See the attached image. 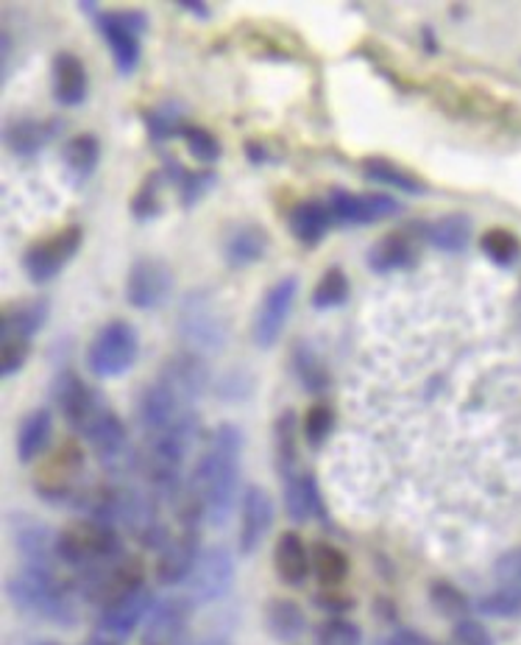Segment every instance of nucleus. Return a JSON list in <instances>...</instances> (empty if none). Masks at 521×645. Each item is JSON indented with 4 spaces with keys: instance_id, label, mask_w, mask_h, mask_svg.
<instances>
[{
    "instance_id": "obj_1",
    "label": "nucleus",
    "mask_w": 521,
    "mask_h": 645,
    "mask_svg": "<svg viewBox=\"0 0 521 645\" xmlns=\"http://www.w3.org/2000/svg\"><path fill=\"white\" fill-rule=\"evenodd\" d=\"M240 458H243V433L223 422L213 430L202 462L195 467L187 489L202 500L204 514L213 525H223L238 503Z\"/></svg>"
},
{
    "instance_id": "obj_2",
    "label": "nucleus",
    "mask_w": 521,
    "mask_h": 645,
    "mask_svg": "<svg viewBox=\"0 0 521 645\" xmlns=\"http://www.w3.org/2000/svg\"><path fill=\"white\" fill-rule=\"evenodd\" d=\"M7 593L20 612L37 614L57 626H73L78 620L76 595L53 573V568L28 564L9 578Z\"/></svg>"
},
{
    "instance_id": "obj_3",
    "label": "nucleus",
    "mask_w": 521,
    "mask_h": 645,
    "mask_svg": "<svg viewBox=\"0 0 521 645\" xmlns=\"http://www.w3.org/2000/svg\"><path fill=\"white\" fill-rule=\"evenodd\" d=\"M59 559L78 573L98 570L104 564H112L123 559V539L114 531L112 525L98 523V519H76L70 523L57 537Z\"/></svg>"
},
{
    "instance_id": "obj_4",
    "label": "nucleus",
    "mask_w": 521,
    "mask_h": 645,
    "mask_svg": "<svg viewBox=\"0 0 521 645\" xmlns=\"http://www.w3.org/2000/svg\"><path fill=\"white\" fill-rule=\"evenodd\" d=\"M179 333L190 353H218L229 336V324L220 304L207 291H190L179 310Z\"/></svg>"
},
{
    "instance_id": "obj_5",
    "label": "nucleus",
    "mask_w": 521,
    "mask_h": 645,
    "mask_svg": "<svg viewBox=\"0 0 521 645\" xmlns=\"http://www.w3.org/2000/svg\"><path fill=\"white\" fill-rule=\"evenodd\" d=\"M140 355L137 330L123 319L104 324L89 344V369L98 378H120L134 367Z\"/></svg>"
},
{
    "instance_id": "obj_6",
    "label": "nucleus",
    "mask_w": 521,
    "mask_h": 645,
    "mask_svg": "<svg viewBox=\"0 0 521 645\" xmlns=\"http://www.w3.org/2000/svg\"><path fill=\"white\" fill-rule=\"evenodd\" d=\"M154 607H157L154 593L143 584V587L132 589L129 595L101 609V618H98L93 637L107 640L112 645H123L140 626H145V620H148Z\"/></svg>"
},
{
    "instance_id": "obj_7",
    "label": "nucleus",
    "mask_w": 521,
    "mask_h": 645,
    "mask_svg": "<svg viewBox=\"0 0 521 645\" xmlns=\"http://www.w3.org/2000/svg\"><path fill=\"white\" fill-rule=\"evenodd\" d=\"M143 587V564L137 559H118L112 564H104L98 570H87V573H78V593L87 601L101 604L109 607L118 598L129 595L132 589Z\"/></svg>"
},
{
    "instance_id": "obj_8",
    "label": "nucleus",
    "mask_w": 521,
    "mask_h": 645,
    "mask_svg": "<svg viewBox=\"0 0 521 645\" xmlns=\"http://www.w3.org/2000/svg\"><path fill=\"white\" fill-rule=\"evenodd\" d=\"M234 582V559L227 548H204L193 576L187 578V598L193 604H215L229 593Z\"/></svg>"
},
{
    "instance_id": "obj_9",
    "label": "nucleus",
    "mask_w": 521,
    "mask_h": 645,
    "mask_svg": "<svg viewBox=\"0 0 521 645\" xmlns=\"http://www.w3.org/2000/svg\"><path fill=\"white\" fill-rule=\"evenodd\" d=\"M84 437L87 442L93 444L95 458L104 464L107 469H126L132 464L134 453H132V442H129V430L126 425L120 422V417L114 411H109L107 405H104L98 417L89 422V428L84 430Z\"/></svg>"
},
{
    "instance_id": "obj_10",
    "label": "nucleus",
    "mask_w": 521,
    "mask_h": 645,
    "mask_svg": "<svg viewBox=\"0 0 521 645\" xmlns=\"http://www.w3.org/2000/svg\"><path fill=\"white\" fill-rule=\"evenodd\" d=\"M295 294H299V279L282 277L268 288L257 308V319H254V342L257 347L268 349L282 338L284 324H288L290 313H293Z\"/></svg>"
},
{
    "instance_id": "obj_11",
    "label": "nucleus",
    "mask_w": 521,
    "mask_h": 645,
    "mask_svg": "<svg viewBox=\"0 0 521 645\" xmlns=\"http://www.w3.org/2000/svg\"><path fill=\"white\" fill-rule=\"evenodd\" d=\"M84 473V453L76 442H64L62 447L53 450L51 458L37 469V483L39 494L51 500L70 498L76 492L78 481H82Z\"/></svg>"
},
{
    "instance_id": "obj_12",
    "label": "nucleus",
    "mask_w": 521,
    "mask_h": 645,
    "mask_svg": "<svg viewBox=\"0 0 521 645\" xmlns=\"http://www.w3.org/2000/svg\"><path fill=\"white\" fill-rule=\"evenodd\" d=\"M82 247V229L78 227H64L62 232L45 238V241L34 243L26 252V272L34 283H48V279L57 277L68 260H73V254Z\"/></svg>"
},
{
    "instance_id": "obj_13",
    "label": "nucleus",
    "mask_w": 521,
    "mask_h": 645,
    "mask_svg": "<svg viewBox=\"0 0 521 645\" xmlns=\"http://www.w3.org/2000/svg\"><path fill=\"white\" fill-rule=\"evenodd\" d=\"M187 414H193V403L179 397L162 380L145 389L143 397H140V425L145 430V439L159 437L177 422H182Z\"/></svg>"
},
{
    "instance_id": "obj_14",
    "label": "nucleus",
    "mask_w": 521,
    "mask_h": 645,
    "mask_svg": "<svg viewBox=\"0 0 521 645\" xmlns=\"http://www.w3.org/2000/svg\"><path fill=\"white\" fill-rule=\"evenodd\" d=\"M173 294V274L162 260L140 258L126 279V299L140 310L162 308Z\"/></svg>"
},
{
    "instance_id": "obj_15",
    "label": "nucleus",
    "mask_w": 521,
    "mask_h": 645,
    "mask_svg": "<svg viewBox=\"0 0 521 645\" xmlns=\"http://www.w3.org/2000/svg\"><path fill=\"white\" fill-rule=\"evenodd\" d=\"M190 614L193 601L190 598H162L152 609L143 626V645H187Z\"/></svg>"
},
{
    "instance_id": "obj_16",
    "label": "nucleus",
    "mask_w": 521,
    "mask_h": 645,
    "mask_svg": "<svg viewBox=\"0 0 521 645\" xmlns=\"http://www.w3.org/2000/svg\"><path fill=\"white\" fill-rule=\"evenodd\" d=\"M98 26H101L104 37H107L109 51H112L114 64H118L120 73H132L140 64V34H143L145 28L143 14H101V17H98Z\"/></svg>"
},
{
    "instance_id": "obj_17",
    "label": "nucleus",
    "mask_w": 521,
    "mask_h": 645,
    "mask_svg": "<svg viewBox=\"0 0 521 645\" xmlns=\"http://www.w3.org/2000/svg\"><path fill=\"white\" fill-rule=\"evenodd\" d=\"M53 397H57L62 417L68 419L78 433H84V430L89 428V422H93V419L98 417V411L104 408L101 397H98L76 372L59 374L57 386H53Z\"/></svg>"
},
{
    "instance_id": "obj_18",
    "label": "nucleus",
    "mask_w": 521,
    "mask_h": 645,
    "mask_svg": "<svg viewBox=\"0 0 521 645\" xmlns=\"http://www.w3.org/2000/svg\"><path fill=\"white\" fill-rule=\"evenodd\" d=\"M274 525V503L263 487H249L240 500V553L252 557L268 537Z\"/></svg>"
},
{
    "instance_id": "obj_19",
    "label": "nucleus",
    "mask_w": 521,
    "mask_h": 645,
    "mask_svg": "<svg viewBox=\"0 0 521 645\" xmlns=\"http://www.w3.org/2000/svg\"><path fill=\"white\" fill-rule=\"evenodd\" d=\"M329 213H332V222L343 224V227H360V224H374L379 218L396 215L399 202L390 196H379V193L358 196L349 190H335L329 199Z\"/></svg>"
},
{
    "instance_id": "obj_20",
    "label": "nucleus",
    "mask_w": 521,
    "mask_h": 645,
    "mask_svg": "<svg viewBox=\"0 0 521 645\" xmlns=\"http://www.w3.org/2000/svg\"><path fill=\"white\" fill-rule=\"evenodd\" d=\"M202 557V542H198V534L195 528H184L182 534L170 537L162 545L157 559V578L165 587H173V584H182L193 576L195 564Z\"/></svg>"
},
{
    "instance_id": "obj_21",
    "label": "nucleus",
    "mask_w": 521,
    "mask_h": 645,
    "mask_svg": "<svg viewBox=\"0 0 521 645\" xmlns=\"http://www.w3.org/2000/svg\"><path fill=\"white\" fill-rule=\"evenodd\" d=\"M159 380L168 383V386L173 389L182 399L195 403V399L204 394V389H207L209 372H207V363L202 361V355L198 353H179L165 363Z\"/></svg>"
},
{
    "instance_id": "obj_22",
    "label": "nucleus",
    "mask_w": 521,
    "mask_h": 645,
    "mask_svg": "<svg viewBox=\"0 0 521 645\" xmlns=\"http://www.w3.org/2000/svg\"><path fill=\"white\" fill-rule=\"evenodd\" d=\"M274 568L288 587H302L313 570V551H307L299 534L284 531L274 548Z\"/></svg>"
},
{
    "instance_id": "obj_23",
    "label": "nucleus",
    "mask_w": 521,
    "mask_h": 645,
    "mask_svg": "<svg viewBox=\"0 0 521 645\" xmlns=\"http://www.w3.org/2000/svg\"><path fill=\"white\" fill-rule=\"evenodd\" d=\"M14 545L23 557H28L32 568H51V557H59L57 539H51V531L43 523L32 517H17L12 523Z\"/></svg>"
},
{
    "instance_id": "obj_24",
    "label": "nucleus",
    "mask_w": 521,
    "mask_h": 645,
    "mask_svg": "<svg viewBox=\"0 0 521 645\" xmlns=\"http://www.w3.org/2000/svg\"><path fill=\"white\" fill-rule=\"evenodd\" d=\"M53 95L62 107H78L87 98V70L73 53H57L53 59Z\"/></svg>"
},
{
    "instance_id": "obj_25",
    "label": "nucleus",
    "mask_w": 521,
    "mask_h": 645,
    "mask_svg": "<svg viewBox=\"0 0 521 645\" xmlns=\"http://www.w3.org/2000/svg\"><path fill=\"white\" fill-rule=\"evenodd\" d=\"M284 506L290 519L307 523L313 517H324V503H320L318 483L310 473H295L284 481Z\"/></svg>"
},
{
    "instance_id": "obj_26",
    "label": "nucleus",
    "mask_w": 521,
    "mask_h": 645,
    "mask_svg": "<svg viewBox=\"0 0 521 645\" xmlns=\"http://www.w3.org/2000/svg\"><path fill=\"white\" fill-rule=\"evenodd\" d=\"M413 263H415V243L402 232L385 235V238H379L368 252V266L371 272H377V274L399 272V268H408L413 266Z\"/></svg>"
},
{
    "instance_id": "obj_27",
    "label": "nucleus",
    "mask_w": 521,
    "mask_h": 645,
    "mask_svg": "<svg viewBox=\"0 0 521 645\" xmlns=\"http://www.w3.org/2000/svg\"><path fill=\"white\" fill-rule=\"evenodd\" d=\"M51 433H53V419L48 408H37V411L28 414L17 430L20 462L28 464L37 456H43L45 450H48V444H51Z\"/></svg>"
},
{
    "instance_id": "obj_28",
    "label": "nucleus",
    "mask_w": 521,
    "mask_h": 645,
    "mask_svg": "<svg viewBox=\"0 0 521 645\" xmlns=\"http://www.w3.org/2000/svg\"><path fill=\"white\" fill-rule=\"evenodd\" d=\"M268 243H270L268 232H265L259 224H243V227H238L232 235H229V241H227L229 266L234 268L254 266V263L265 254Z\"/></svg>"
},
{
    "instance_id": "obj_29",
    "label": "nucleus",
    "mask_w": 521,
    "mask_h": 645,
    "mask_svg": "<svg viewBox=\"0 0 521 645\" xmlns=\"http://www.w3.org/2000/svg\"><path fill=\"white\" fill-rule=\"evenodd\" d=\"M265 626L282 643H293L307 632V618H304L302 607L288 598H277L265 607Z\"/></svg>"
},
{
    "instance_id": "obj_30",
    "label": "nucleus",
    "mask_w": 521,
    "mask_h": 645,
    "mask_svg": "<svg viewBox=\"0 0 521 645\" xmlns=\"http://www.w3.org/2000/svg\"><path fill=\"white\" fill-rule=\"evenodd\" d=\"M424 235H427V241L433 243L435 249H440V252H452V254L465 252L471 243L469 215L463 213L444 215V218L429 224V227L424 229Z\"/></svg>"
},
{
    "instance_id": "obj_31",
    "label": "nucleus",
    "mask_w": 521,
    "mask_h": 645,
    "mask_svg": "<svg viewBox=\"0 0 521 645\" xmlns=\"http://www.w3.org/2000/svg\"><path fill=\"white\" fill-rule=\"evenodd\" d=\"M329 224H332V213H329L327 204L320 202L295 204L293 215H290V229L307 247H315L327 235Z\"/></svg>"
},
{
    "instance_id": "obj_32",
    "label": "nucleus",
    "mask_w": 521,
    "mask_h": 645,
    "mask_svg": "<svg viewBox=\"0 0 521 645\" xmlns=\"http://www.w3.org/2000/svg\"><path fill=\"white\" fill-rule=\"evenodd\" d=\"M48 319V304L43 299H28V302L12 304L3 316V338H26L32 342V336Z\"/></svg>"
},
{
    "instance_id": "obj_33",
    "label": "nucleus",
    "mask_w": 521,
    "mask_h": 645,
    "mask_svg": "<svg viewBox=\"0 0 521 645\" xmlns=\"http://www.w3.org/2000/svg\"><path fill=\"white\" fill-rule=\"evenodd\" d=\"M51 134L53 132L48 123L34 121V118H20V121L9 123L7 146L20 157H28V154H37L51 140Z\"/></svg>"
},
{
    "instance_id": "obj_34",
    "label": "nucleus",
    "mask_w": 521,
    "mask_h": 645,
    "mask_svg": "<svg viewBox=\"0 0 521 645\" xmlns=\"http://www.w3.org/2000/svg\"><path fill=\"white\" fill-rule=\"evenodd\" d=\"M274 456H277L279 475L288 481L290 475H295V464H299V450H295V414L282 411L277 425H274Z\"/></svg>"
},
{
    "instance_id": "obj_35",
    "label": "nucleus",
    "mask_w": 521,
    "mask_h": 645,
    "mask_svg": "<svg viewBox=\"0 0 521 645\" xmlns=\"http://www.w3.org/2000/svg\"><path fill=\"white\" fill-rule=\"evenodd\" d=\"M293 372L310 394H324L329 389V372L320 363L318 353L307 344H295L293 349Z\"/></svg>"
},
{
    "instance_id": "obj_36",
    "label": "nucleus",
    "mask_w": 521,
    "mask_h": 645,
    "mask_svg": "<svg viewBox=\"0 0 521 645\" xmlns=\"http://www.w3.org/2000/svg\"><path fill=\"white\" fill-rule=\"evenodd\" d=\"M313 573L320 584L327 587H338L346 576H349V559L340 548L329 542H318L313 548Z\"/></svg>"
},
{
    "instance_id": "obj_37",
    "label": "nucleus",
    "mask_w": 521,
    "mask_h": 645,
    "mask_svg": "<svg viewBox=\"0 0 521 645\" xmlns=\"http://www.w3.org/2000/svg\"><path fill=\"white\" fill-rule=\"evenodd\" d=\"M363 171H365V177L374 179V182L390 184V188L404 190V193H424V190H427V184L419 182V177H413V174L402 171L399 165L388 163V159H379V157L365 159Z\"/></svg>"
},
{
    "instance_id": "obj_38",
    "label": "nucleus",
    "mask_w": 521,
    "mask_h": 645,
    "mask_svg": "<svg viewBox=\"0 0 521 645\" xmlns=\"http://www.w3.org/2000/svg\"><path fill=\"white\" fill-rule=\"evenodd\" d=\"M98 154H101L98 140L93 134H78L64 146V165L76 179H87L98 165Z\"/></svg>"
},
{
    "instance_id": "obj_39",
    "label": "nucleus",
    "mask_w": 521,
    "mask_h": 645,
    "mask_svg": "<svg viewBox=\"0 0 521 645\" xmlns=\"http://www.w3.org/2000/svg\"><path fill=\"white\" fill-rule=\"evenodd\" d=\"M346 297H349V277L343 274V268L332 266L320 274L318 285H315V291H313L315 308L318 310L338 308V304L346 302Z\"/></svg>"
},
{
    "instance_id": "obj_40",
    "label": "nucleus",
    "mask_w": 521,
    "mask_h": 645,
    "mask_svg": "<svg viewBox=\"0 0 521 645\" xmlns=\"http://www.w3.org/2000/svg\"><path fill=\"white\" fill-rule=\"evenodd\" d=\"M483 252L499 266H510L519 258V238L508 229H488L483 235Z\"/></svg>"
},
{
    "instance_id": "obj_41",
    "label": "nucleus",
    "mask_w": 521,
    "mask_h": 645,
    "mask_svg": "<svg viewBox=\"0 0 521 645\" xmlns=\"http://www.w3.org/2000/svg\"><path fill=\"white\" fill-rule=\"evenodd\" d=\"M429 598H433V607L446 618L463 620V614L469 612V598L449 582H435L429 587Z\"/></svg>"
},
{
    "instance_id": "obj_42",
    "label": "nucleus",
    "mask_w": 521,
    "mask_h": 645,
    "mask_svg": "<svg viewBox=\"0 0 521 645\" xmlns=\"http://www.w3.org/2000/svg\"><path fill=\"white\" fill-rule=\"evenodd\" d=\"M480 609L494 618H519L521 614V587L496 589L494 595H485Z\"/></svg>"
},
{
    "instance_id": "obj_43",
    "label": "nucleus",
    "mask_w": 521,
    "mask_h": 645,
    "mask_svg": "<svg viewBox=\"0 0 521 645\" xmlns=\"http://www.w3.org/2000/svg\"><path fill=\"white\" fill-rule=\"evenodd\" d=\"M318 645H363V632L352 620L332 618L318 629Z\"/></svg>"
},
{
    "instance_id": "obj_44",
    "label": "nucleus",
    "mask_w": 521,
    "mask_h": 645,
    "mask_svg": "<svg viewBox=\"0 0 521 645\" xmlns=\"http://www.w3.org/2000/svg\"><path fill=\"white\" fill-rule=\"evenodd\" d=\"M182 134H184V143H187L190 154H193L195 159H202V163H215V159L220 157L218 138H215L213 132H207V129L187 127Z\"/></svg>"
},
{
    "instance_id": "obj_45",
    "label": "nucleus",
    "mask_w": 521,
    "mask_h": 645,
    "mask_svg": "<svg viewBox=\"0 0 521 645\" xmlns=\"http://www.w3.org/2000/svg\"><path fill=\"white\" fill-rule=\"evenodd\" d=\"M332 428H335L332 408L324 403L313 405V408L307 411V419H304V437H307V442L315 447V444H320L329 433H332Z\"/></svg>"
},
{
    "instance_id": "obj_46",
    "label": "nucleus",
    "mask_w": 521,
    "mask_h": 645,
    "mask_svg": "<svg viewBox=\"0 0 521 645\" xmlns=\"http://www.w3.org/2000/svg\"><path fill=\"white\" fill-rule=\"evenodd\" d=\"M452 645H494V637H490L488 629L480 623V620H471V618H463L455 623L452 629V640H449Z\"/></svg>"
},
{
    "instance_id": "obj_47",
    "label": "nucleus",
    "mask_w": 521,
    "mask_h": 645,
    "mask_svg": "<svg viewBox=\"0 0 521 645\" xmlns=\"http://www.w3.org/2000/svg\"><path fill=\"white\" fill-rule=\"evenodd\" d=\"M28 353H32V347H28L26 338H3V353H0V369H3V374H14L23 369V363L28 361Z\"/></svg>"
},
{
    "instance_id": "obj_48",
    "label": "nucleus",
    "mask_w": 521,
    "mask_h": 645,
    "mask_svg": "<svg viewBox=\"0 0 521 645\" xmlns=\"http://www.w3.org/2000/svg\"><path fill=\"white\" fill-rule=\"evenodd\" d=\"M388 645H435V643L429 637H424V634L413 632V629H399V632L390 637Z\"/></svg>"
},
{
    "instance_id": "obj_49",
    "label": "nucleus",
    "mask_w": 521,
    "mask_h": 645,
    "mask_svg": "<svg viewBox=\"0 0 521 645\" xmlns=\"http://www.w3.org/2000/svg\"><path fill=\"white\" fill-rule=\"evenodd\" d=\"M182 7L187 9V12H195L198 17H207L209 14V7H204V3H182Z\"/></svg>"
},
{
    "instance_id": "obj_50",
    "label": "nucleus",
    "mask_w": 521,
    "mask_h": 645,
    "mask_svg": "<svg viewBox=\"0 0 521 645\" xmlns=\"http://www.w3.org/2000/svg\"><path fill=\"white\" fill-rule=\"evenodd\" d=\"M195 645H232V643H229V640H223V637H207V640H202V643H195Z\"/></svg>"
},
{
    "instance_id": "obj_51",
    "label": "nucleus",
    "mask_w": 521,
    "mask_h": 645,
    "mask_svg": "<svg viewBox=\"0 0 521 645\" xmlns=\"http://www.w3.org/2000/svg\"><path fill=\"white\" fill-rule=\"evenodd\" d=\"M87 645H112V643H107V640H98V637H93V640H89Z\"/></svg>"
},
{
    "instance_id": "obj_52",
    "label": "nucleus",
    "mask_w": 521,
    "mask_h": 645,
    "mask_svg": "<svg viewBox=\"0 0 521 645\" xmlns=\"http://www.w3.org/2000/svg\"><path fill=\"white\" fill-rule=\"evenodd\" d=\"M43 645H53V643H43Z\"/></svg>"
}]
</instances>
